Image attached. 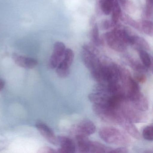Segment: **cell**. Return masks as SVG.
Returning <instances> with one entry per match:
<instances>
[{"instance_id": "6", "label": "cell", "mask_w": 153, "mask_h": 153, "mask_svg": "<svg viewBox=\"0 0 153 153\" xmlns=\"http://www.w3.org/2000/svg\"><path fill=\"white\" fill-rule=\"evenodd\" d=\"M66 50L65 45L62 42H58L54 44L53 52L49 62V66L51 68H56L60 63L63 59Z\"/></svg>"}, {"instance_id": "33", "label": "cell", "mask_w": 153, "mask_h": 153, "mask_svg": "<svg viewBox=\"0 0 153 153\" xmlns=\"http://www.w3.org/2000/svg\"><path fill=\"white\" fill-rule=\"evenodd\" d=\"M121 4L123 6H126L127 4V0H116Z\"/></svg>"}, {"instance_id": "4", "label": "cell", "mask_w": 153, "mask_h": 153, "mask_svg": "<svg viewBox=\"0 0 153 153\" xmlns=\"http://www.w3.org/2000/svg\"><path fill=\"white\" fill-rule=\"evenodd\" d=\"M96 51L89 46L85 45L81 53V57L84 64L90 72L100 68L102 63L97 58Z\"/></svg>"}, {"instance_id": "14", "label": "cell", "mask_w": 153, "mask_h": 153, "mask_svg": "<svg viewBox=\"0 0 153 153\" xmlns=\"http://www.w3.org/2000/svg\"><path fill=\"white\" fill-rule=\"evenodd\" d=\"M121 124L126 131L134 138L140 139L141 138V136L138 130L132 123L124 119L122 123Z\"/></svg>"}, {"instance_id": "7", "label": "cell", "mask_w": 153, "mask_h": 153, "mask_svg": "<svg viewBox=\"0 0 153 153\" xmlns=\"http://www.w3.org/2000/svg\"><path fill=\"white\" fill-rule=\"evenodd\" d=\"M105 39L108 46L116 51L123 52L125 51L127 49V45L112 31L105 34Z\"/></svg>"}, {"instance_id": "20", "label": "cell", "mask_w": 153, "mask_h": 153, "mask_svg": "<svg viewBox=\"0 0 153 153\" xmlns=\"http://www.w3.org/2000/svg\"><path fill=\"white\" fill-rule=\"evenodd\" d=\"M111 13H112V17L111 23L113 27L117 25V23L119 19H120L122 15L120 7L116 0H115L114 5Z\"/></svg>"}, {"instance_id": "27", "label": "cell", "mask_w": 153, "mask_h": 153, "mask_svg": "<svg viewBox=\"0 0 153 153\" xmlns=\"http://www.w3.org/2000/svg\"><path fill=\"white\" fill-rule=\"evenodd\" d=\"M92 36L93 42L97 45H100L101 44V41L99 38V31L98 27L97 25H95L93 27L92 31Z\"/></svg>"}, {"instance_id": "26", "label": "cell", "mask_w": 153, "mask_h": 153, "mask_svg": "<svg viewBox=\"0 0 153 153\" xmlns=\"http://www.w3.org/2000/svg\"><path fill=\"white\" fill-rule=\"evenodd\" d=\"M153 125L146 126L144 128L142 132V136L145 140L149 141H152L153 140Z\"/></svg>"}, {"instance_id": "17", "label": "cell", "mask_w": 153, "mask_h": 153, "mask_svg": "<svg viewBox=\"0 0 153 153\" xmlns=\"http://www.w3.org/2000/svg\"><path fill=\"white\" fill-rule=\"evenodd\" d=\"M112 148L97 141H91L89 152L95 153H111Z\"/></svg>"}, {"instance_id": "29", "label": "cell", "mask_w": 153, "mask_h": 153, "mask_svg": "<svg viewBox=\"0 0 153 153\" xmlns=\"http://www.w3.org/2000/svg\"><path fill=\"white\" fill-rule=\"evenodd\" d=\"M134 79L135 81L139 83H143L146 82V77L145 76L144 73L142 72H136L134 73Z\"/></svg>"}, {"instance_id": "19", "label": "cell", "mask_w": 153, "mask_h": 153, "mask_svg": "<svg viewBox=\"0 0 153 153\" xmlns=\"http://www.w3.org/2000/svg\"><path fill=\"white\" fill-rule=\"evenodd\" d=\"M74 58V53L73 51L70 49H66L63 59L59 66L66 69H69Z\"/></svg>"}, {"instance_id": "9", "label": "cell", "mask_w": 153, "mask_h": 153, "mask_svg": "<svg viewBox=\"0 0 153 153\" xmlns=\"http://www.w3.org/2000/svg\"><path fill=\"white\" fill-rule=\"evenodd\" d=\"M36 127L42 136L50 143L55 146L59 145L58 137L49 126L43 123L38 122L36 123Z\"/></svg>"}, {"instance_id": "16", "label": "cell", "mask_w": 153, "mask_h": 153, "mask_svg": "<svg viewBox=\"0 0 153 153\" xmlns=\"http://www.w3.org/2000/svg\"><path fill=\"white\" fill-rule=\"evenodd\" d=\"M107 93L110 95H123L126 96L124 88L122 85L119 84V82L107 84Z\"/></svg>"}, {"instance_id": "10", "label": "cell", "mask_w": 153, "mask_h": 153, "mask_svg": "<svg viewBox=\"0 0 153 153\" xmlns=\"http://www.w3.org/2000/svg\"><path fill=\"white\" fill-rule=\"evenodd\" d=\"M12 58L18 66L25 68L33 69L35 68L38 64L37 61L35 59L25 57L17 53H13Z\"/></svg>"}, {"instance_id": "2", "label": "cell", "mask_w": 153, "mask_h": 153, "mask_svg": "<svg viewBox=\"0 0 153 153\" xmlns=\"http://www.w3.org/2000/svg\"><path fill=\"white\" fill-rule=\"evenodd\" d=\"M93 110L102 120L107 123L121 124L124 118L118 110L110 109L107 106L93 105Z\"/></svg>"}, {"instance_id": "28", "label": "cell", "mask_w": 153, "mask_h": 153, "mask_svg": "<svg viewBox=\"0 0 153 153\" xmlns=\"http://www.w3.org/2000/svg\"><path fill=\"white\" fill-rule=\"evenodd\" d=\"M146 16L150 18L153 14V0H146Z\"/></svg>"}, {"instance_id": "12", "label": "cell", "mask_w": 153, "mask_h": 153, "mask_svg": "<svg viewBox=\"0 0 153 153\" xmlns=\"http://www.w3.org/2000/svg\"><path fill=\"white\" fill-rule=\"evenodd\" d=\"M110 96L105 93L95 92L88 95L89 101L94 104L107 106Z\"/></svg>"}, {"instance_id": "32", "label": "cell", "mask_w": 153, "mask_h": 153, "mask_svg": "<svg viewBox=\"0 0 153 153\" xmlns=\"http://www.w3.org/2000/svg\"><path fill=\"white\" fill-rule=\"evenodd\" d=\"M5 86V82L2 79H0V91H1Z\"/></svg>"}, {"instance_id": "13", "label": "cell", "mask_w": 153, "mask_h": 153, "mask_svg": "<svg viewBox=\"0 0 153 153\" xmlns=\"http://www.w3.org/2000/svg\"><path fill=\"white\" fill-rule=\"evenodd\" d=\"M76 140L79 152L80 153L89 152L90 140L87 136L82 135H76Z\"/></svg>"}, {"instance_id": "11", "label": "cell", "mask_w": 153, "mask_h": 153, "mask_svg": "<svg viewBox=\"0 0 153 153\" xmlns=\"http://www.w3.org/2000/svg\"><path fill=\"white\" fill-rule=\"evenodd\" d=\"M58 139L61 148L58 149L57 152L60 153L75 152L76 146L73 140L66 136H59Z\"/></svg>"}, {"instance_id": "1", "label": "cell", "mask_w": 153, "mask_h": 153, "mask_svg": "<svg viewBox=\"0 0 153 153\" xmlns=\"http://www.w3.org/2000/svg\"><path fill=\"white\" fill-rule=\"evenodd\" d=\"M100 137L106 143L120 146H128L130 138L119 129L112 127H103L99 131Z\"/></svg>"}, {"instance_id": "30", "label": "cell", "mask_w": 153, "mask_h": 153, "mask_svg": "<svg viewBox=\"0 0 153 153\" xmlns=\"http://www.w3.org/2000/svg\"><path fill=\"white\" fill-rule=\"evenodd\" d=\"M37 152L38 153H56L57 151L50 147L45 146L40 149Z\"/></svg>"}, {"instance_id": "24", "label": "cell", "mask_w": 153, "mask_h": 153, "mask_svg": "<svg viewBox=\"0 0 153 153\" xmlns=\"http://www.w3.org/2000/svg\"><path fill=\"white\" fill-rule=\"evenodd\" d=\"M129 63L130 67L136 72L145 73L147 71L148 69L138 61L131 59H129Z\"/></svg>"}, {"instance_id": "3", "label": "cell", "mask_w": 153, "mask_h": 153, "mask_svg": "<svg viewBox=\"0 0 153 153\" xmlns=\"http://www.w3.org/2000/svg\"><path fill=\"white\" fill-rule=\"evenodd\" d=\"M118 111L125 120L132 123L142 122L146 118L143 111L135 108L127 99L122 103Z\"/></svg>"}, {"instance_id": "5", "label": "cell", "mask_w": 153, "mask_h": 153, "mask_svg": "<svg viewBox=\"0 0 153 153\" xmlns=\"http://www.w3.org/2000/svg\"><path fill=\"white\" fill-rule=\"evenodd\" d=\"M120 66L114 63L108 64L102 63L101 75L102 83L118 82L120 80Z\"/></svg>"}, {"instance_id": "18", "label": "cell", "mask_w": 153, "mask_h": 153, "mask_svg": "<svg viewBox=\"0 0 153 153\" xmlns=\"http://www.w3.org/2000/svg\"><path fill=\"white\" fill-rule=\"evenodd\" d=\"M130 102L135 108L140 111L144 112L148 110V101L143 94H140L137 99Z\"/></svg>"}, {"instance_id": "31", "label": "cell", "mask_w": 153, "mask_h": 153, "mask_svg": "<svg viewBox=\"0 0 153 153\" xmlns=\"http://www.w3.org/2000/svg\"><path fill=\"white\" fill-rule=\"evenodd\" d=\"M128 152V150L126 147H120L117 148L112 149L111 153H127Z\"/></svg>"}, {"instance_id": "8", "label": "cell", "mask_w": 153, "mask_h": 153, "mask_svg": "<svg viewBox=\"0 0 153 153\" xmlns=\"http://www.w3.org/2000/svg\"><path fill=\"white\" fill-rule=\"evenodd\" d=\"M96 130L94 123L89 120L81 121L75 128L74 131L76 135H82L88 136L94 134Z\"/></svg>"}, {"instance_id": "21", "label": "cell", "mask_w": 153, "mask_h": 153, "mask_svg": "<svg viewBox=\"0 0 153 153\" xmlns=\"http://www.w3.org/2000/svg\"><path fill=\"white\" fill-rule=\"evenodd\" d=\"M140 24V30L149 36H152L153 34V23L152 21L145 20Z\"/></svg>"}, {"instance_id": "23", "label": "cell", "mask_w": 153, "mask_h": 153, "mask_svg": "<svg viewBox=\"0 0 153 153\" xmlns=\"http://www.w3.org/2000/svg\"><path fill=\"white\" fill-rule=\"evenodd\" d=\"M115 0H101L100 6L102 11L105 15L111 13Z\"/></svg>"}, {"instance_id": "22", "label": "cell", "mask_w": 153, "mask_h": 153, "mask_svg": "<svg viewBox=\"0 0 153 153\" xmlns=\"http://www.w3.org/2000/svg\"><path fill=\"white\" fill-rule=\"evenodd\" d=\"M139 55L142 64L147 69L152 68V58L149 54L145 50H140Z\"/></svg>"}, {"instance_id": "15", "label": "cell", "mask_w": 153, "mask_h": 153, "mask_svg": "<svg viewBox=\"0 0 153 153\" xmlns=\"http://www.w3.org/2000/svg\"><path fill=\"white\" fill-rule=\"evenodd\" d=\"M130 45H134L138 50H150V45L145 39L140 36L132 35Z\"/></svg>"}, {"instance_id": "25", "label": "cell", "mask_w": 153, "mask_h": 153, "mask_svg": "<svg viewBox=\"0 0 153 153\" xmlns=\"http://www.w3.org/2000/svg\"><path fill=\"white\" fill-rule=\"evenodd\" d=\"M120 19L127 25H129L134 28L140 30V24L126 15H122Z\"/></svg>"}]
</instances>
